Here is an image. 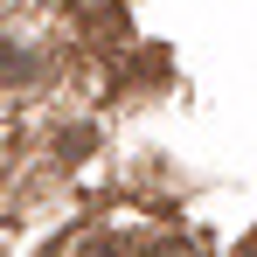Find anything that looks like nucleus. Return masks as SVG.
<instances>
[{
    "instance_id": "nucleus-1",
    "label": "nucleus",
    "mask_w": 257,
    "mask_h": 257,
    "mask_svg": "<svg viewBox=\"0 0 257 257\" xmlns=\"http://www.w3.org/2000/svg\"><path fill=\"white\" fill-rule=\"evenodd\" d=\"M139 257H195V243H188V236H153Z\"/></svg>"
},
{
    "instance_id": "nucleus-2",
    "label": "nucleus",
    "mask_w": 257,
    "mask_h": 257,
    "mask_svg": "<svg viewBox=\"0 0 257 257\" xmlns=\"http://www.w3.org/2000/svg\"><path fill=\"white\" fill-rule=\"evenodd\" d=\"M28 70H35L28 56H14V49H0V77H28Z\"/></svg>"
},
{
    "instance_id": "nucleus-3",
    "label": "nucleus",
    "mask_w": 257,
    "mask_h": 257,
    "mask_svg": "<svg viewBox=\"0 0 257 257\" xmlns=\"http://www.w3.org/2000/svg\"><path fill=\"white\" fill-rule=\"evenodd\" d=\"M84 257H118V250H111V243H90V250H84Z\"/></svg>"
},
{
    "instance_id": "nucleus-4",
    "label": "nucleus",
    "mask_w": 257,
    "mask_h": 257,
    "mask_svg": "<svg viewBox=\"0 0 257 257\" xmlns=\"http://www.w3.org/2000/svg\"><path fill=\"white\" fill-rule=\"evenodd\" d=\"M243 250H250V257H257V236H250V243H243Z\"/></svg>"
}]
</instances>
